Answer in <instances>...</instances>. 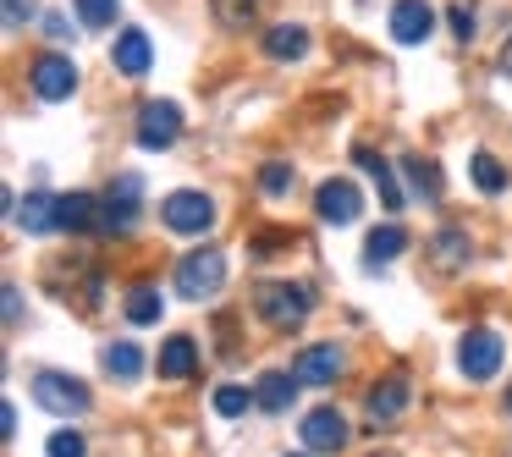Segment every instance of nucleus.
<instances>
[{"mask_svg":"<svg viewBox=\"0 0 512 457\" xmlns=\"http://www.w3.org/2000/svg\"><path fill=\"white\" fill-rule=\"evenodd\" d=\"M298 430H303V446H309V452H342L353 424L342 419V408H309Z\"/></svg>","mask_w":512,"mask_h":457,"instance_id":"1a4fd4ad","label":"nucleus"},{"mask_svg":"<svg viewBox=\"0 0 512 457\" xmlns=\"http://www.w3.org/2000/svg\"><path fill=\"white\" fill-rule=\"evenodd\" d=\"M501 72H507V78H512V39H507V45H501Z\"/></svg>","mask_w":512,"mask_h":457,"instance_id":"4c0bfd02","label":"nucleus"},{"mask_svg":"<svg viewBox=\"0 0 512 457\" xmlns=\"http://www.w3.org/2000/svg\"><path fill=\"white\" fill-rule=\"evenodd\" d=\"M34 17V0H6V34H23Z\"/></svg>","mask_w":512,"mask_h":457,"instance_id":"72a5a7b5","label":"nucleus"},{"mask_svg":"<svg viewBox=\"0 0 512 457\" xmlns=\"http://www.w3.org/2000/svg\"><path fill=\"white\" fill-rule=\"evenodd\" d=\"M408 375H386V380H375V386L364 391V413L375 419V430L380 424H397L402 413H408Z\"/></svg>","mask_w":512,"mask_h":457,"instance_id":"9b49d317","label":"nucleus"},{"mask_svg":"<svg viewBox=\"0 0 512 457\" xmlns=\"http://www.w3.org/2000/svg\"><path fill=\"white\" fill-rule=\"evenodd\" d=\"M182 138V111L171 100H149L138 111V149H171Z\"/></svg>","mask_w":512,"mask_h":457,"instance_id":"6e6552de","label":"nucleus"},{"mask_svg":"<svg viewBox=\"0 0 512 457\" xmlns=\"http://www.w3.org/2000/svg\"><path fill=\"white\" fill-rule=\"evenodd\" d=\"M0 435H17V408H12V402L0 408Z\"/></svg>","mask_w":512,"mask_h":457,"instance_id":"e433bc0d","label":"nucleus"},{"mask_svg":"<svg viewBox=\"0 0 512 457\" xmlns=\"http://www.w3.org/2000/svg\"><path fill=\"white\" fill-rule=\"evenodd\" d=\"M457 369H463V380H496V369H501V336L485 331V325L463 331V342H457Z\"/></svg>","mask_w":512,"mask_h":457,"instance_id":"423d86ee","label":"nucleus"},{"mask_svg":"<svg viewBox=\"0 0 512 457\" xmlns=\"http://www.w3.org/2000/svg\"><path fill=\"white\" fill-rule=\"evenodd\" d=\"M160 314H166V303H160L155 287H133V292H127V320H133V325H160Z\"/></svg>","mask_w":512,"mask_h":457,"instance_id":"393cba45","label":"nucleus"},{"mask_svg":"<svg viewBox=\"0 0 512 457\" xmlns=\"http://www.w3.org/2000/svg\"><path fill=\"white\" fill-rule=\"evenodd\" d=\"M507 408H512V391H507Z\"/></svg>","mask_w":512,"mask_h":457,"instance_id":"58836bf2","label":"nucleus"},{"mask_svg":"<svg viewBox=\"0 0 512 457\" xmlns=\"http://www.w3.org/2000/svg\"><path fill=\"white\" fill-rule=\"evenodd\" d=\"M160 221H166L171 232H182V237H199V232L215 226V199L210 193H193V188H177V193L160 199Z\"/></svg>","mask_w":512,"mask_h":457,"instance_id":"20e7f679","label":"nucleus"},{"mask_svg":"<svg viewBox=\"0 0 512 457\" xmlns=\"http://www.w3.org/2000/svg\"><path fill=\"white\" fill-rule=\"evenodd\" d=\"M402 177H408V188L419 193V199H441V166L435 160H424V155H408L402 160Z\"/></svg>","mask_w":512,"mask_h":457,"instance_id":"4be33fe9","label":"nucleus"},{"mask_svg":"<svg viewBox=\"0 0 512 457\" xmlns=\"http://www.w3.org/2000/svg\"><path fill=\"white\" fill-rule=\"evenodd\" d=\"M254 309L270 331H298L314 314V292L303 287V281H265V287L254 292Z\"/></svg>","mask_w":512,"mask_h":457,"instance_id":"f257e3e1","label":"nucleus"},{"mask_svg":"<svg viewBox=\"0 0 512 457\" xmlns=\"http://www.w3.org/2000/svg\"><path fill=\"white\" fill-rule=\"evenodd\" d=\"M287 457H292V452H287Z\"/></svg>","mask_w":512,"mask_h":457,"instance_id":"ea45409f","label":"nucleus"},{"mask_svg":"<svg viewBox=\"0 0 512 457\" xmlns=\"http://www.w3.org/2000/svg\"><path fill=\"white\" fill-rule=\"evenodd\" d=\"M34 402L45 413H56V419H78V413H89V386L72 375H61V369H39L34 375Z\"/></svg>","mask_w":512,"mask_h":457,"instance_id":"7ed1b4c3","label":"nucleus"},{"mask_svg":"<svg viewBox=\"0 0 512 457\" xmlns=\"http://www.w3.org/2000/svg\"><path fill=\"white\" fill-rule=\"evenodd\" d=\"M342 364H347V358H342V347H336V342H309L298 358H292V375H298L303 386H331V380L342 375Z\"/></svg>","mask_w":512,"mask_h":457,"instance_id":"f8f14e48","label":"nucleus"},{"mask_svg":"<svg viewBox=\"0 0 512 457\" xmlns=\"http://www.w3.org/2000/svg\"><path fill=\"white\" fill-rule=\"evenodd\" d=\"M265 56H270V61H298V56H309V28H298V23L265 28Z\"/></svg>","mask_w":512,"mask_h":457,"instance_id":"a211bd4d","label":"nucleus"},{"mask_svg":"<svg viewBox=\"0 0 512 457\" xmlns=\"http://www.w3.org/2000/svg\"><path fill=\"white\" fill-rule=\"evenodd\" d=\"M28 83H34V94L39 100H72L78 94V67H72L67 56H39L34 67H28Z\"/></svg>","mask_w":512,"mask_h":457,"instance_id":"9d476101","label":"nucleus"},{"mask_svg":"<svg viewBox=\"0 0 512 457\" xmlns=\"http://www.w3.org/2000/svg\"><path fill=\"white\" fill-rule=\"evenodd\" d=\"M111 61H116L122 78H149V67H155V45H149L144 28H122V34H116Z\"/></svg>","mask_w":512,"mask_h":457,"instance_id":"ddd939ff","label":"nucleus"},{"mask_svg":"<svg viewBox=\"0 0 512 457\" xmlns=\"http://www.w3.org/2000/svg\"><path fill=\"white\" fill-rule=\"evenodd\" d=\"M100 226V199L94 193H67L61 199V232H94Z\"/></svg>","mask_w":512,"mask_h":457,"instance_id":"412c9836","label":"nucleus"},{"mask_svg":"<svg viewBox=\"0 0 512 457\" xmlns=\"http://www.w3.org/2000/svg\"><path fill=\"white\" fill-rule=\"evenodd\" d=\"M402 248H408V232H402L397 221H391V226H375V232H369V243H364V265L380 270V265H391Z\"/></svg>","mask_w":512,"mask_h":457,"instance_id":"6ab92c4d","label":"nucleus"},{"mask_svg":"<svg viewBox=\"0 0 512 457\" xmlns=\"http://www.w3.org/2000/svg\"><path fill=\"white\" fill-rule=\"evenodd\" d=\"M144 182L127 171V177H116L111 188H105V199H100V226L105 232H133L138 226V215H144Z\"/></svg>","mask_w":512,"mask_h":457,"instance_id":"39448f33","label":"nucleus"},{"mask_svg":"<svg viewBox=\"0 0 512 457\" xmlns=\"http://www.w3.org/2000/svg\"><path fill=\"white\" fill-rule=\"evenodd\" d=\"M83 28H111L116 23V0H78Z\"/></svg>","mask_w":512,"mask_h":457,"instance_id":"c756f323","label":"nucleus"},{"mask_svg":"<svg viewBox=\"0 0 512 457\" xmlns=\"http://www.w3.org/2000/svg\"><path fill=\"white\" fill-rule=\"evenodd\" d=\"M105 369H111L116 380H138L144 375V353H138L133 342H111L105 347Z\"/></svg>","mask_w":512,"mask_h":457,"instance_id":"b1692460","label":"nucleus"},{"mask_svg":"<svg viewBox=\"0 0 512 457\" xmlns=\"http://www.w3.org/2000/svg\"><path fill=\"white\" fill-rule=\"evenodd\" d=\"M17 226H23L28 237H50L61 232V199L56 193H28V199H17Z\"/></svg>","mask_w":512,"mask_h":457,"instance_id":"2eb2a0df","label":"nucleus"},{"mask_svg":"<svg viewBox=\"0 0 512 457\" xmlns=\"http://www.w3.org/2000/svg\"><path fill=\"white\" fill-rule=\"evenodd\" d=\"M45 34H50V39H72V23H67L61 12H50V17H45Z\"/></svg>","mask_w":512,"mask_h":457,"instance_id":"f704fd0d","label":"nucleus"},{"mask_svg":"<svg viewBox=\"0 0 512 457\" xmlns=\"http://www.w3.org/2000/svg\"><path fill=\"white\" fill-rule=\"evenodd\" d=\"M45 452H50V457H83V452H89V441H83L78 430H56V435L45 441Z\"/></svg>","mask_w":512,"mask_h":457,"instance_id":"7c9ffc66","label":"nucleus"},{"mask_svg":"<svg viewBox=\"0 0 512 457\" xmlns=\"http://www.w3.org/2000/svg\"><path fill=\"white\" fill-rule=\"evenodd\" d=\"M259 188H265V193H287L292 188V166H287V160H270V166L259 171Z\"/></svg>","mask_w":512,"mask_h":457,"instance_id":"2f4dec72","label":"nucleus"},{"mask_svg":"<svg viewBox=\"0 0 512 457\" xmlns=\"http://www.w3.org/2000/svg\"><path fill=\"white\" fill-rule=\"evenodd\" d=\"M298 386H303V380L292 375V369H270V375H259L254 397H259V408H265V413H287L292 397H298Z\"/></svg>","mask_w":512,"mask_h":457,"instance_id":"f3484780","label":"nucleus"},{"mask_svg":"<svg viewBox=\"0 0 512 457\" xmlns=\"http://www.w3.org/2000/svg\"><path fill=\"white\" fill-rule=\"evenodd\" d=\"M210 12L221 28H248V17L259 12V0H210Z\"/></svg>","mask_w":512,"mask_h":457,"instance_id":"cd10ccee","label":"nucleus"},{"mask_svg":"<svg viewBox=\"0 0 512 457\" xmlns=\"http://www.w3.org/2000/svg\"><path fill=\"white\" fill-rule=\"evenodd\" d=\"M199 369V342L193 336H166L160 347V380H193Z\"/></svg>","mask_w":512,"mask_h":457,"instance_id":"dca6fc26","label":"nucleus"},{"mask_svg":"<svg viewBox=\"0 0 512 457\" xmlns=\"http://www.w3.org/2000/svg\"><path fill=\"white\" fill-rule=\"evenodd\" d=\"M17 320H23V292L6 287V325H17Z\"/></svg>","mask_w":512,"mask_h":457,"instance_id":"c9c22d12","label":"nucleus"},{"mask_svg":"<svg viewBox=\"0 0 512 457\" xmlns=\"http://www.w3.org/2000/svg\"><path fill=\"white\" fill-rule=\"evenodd\" d=\"M221 287H226V254L221 248H193V254H182V265H177V292L182 298L204 303Z\"/></svg>","mask_w":512,"mask_h":457,"instance_id":"f03ea898","label":"nucleus"},{"mask_svg":"<svg viewBox=\"0 0 512 457\" xmlns=\"http://www.w3.org/2000/svg\"><path fill=\"white\" fill-rule=\"evenodd\" d=\"M435 265H441V270L468 265V237L457 232V226H441V232H435Z\"/></svg>","mask_w":512,"mask_h":457,"instance_id":"5701e85b","label":"nucleus"},{"mask_svg":"<svg viewBox=\"0 0 512 457\" xmlns=\"http://www.w3.org/2000/svg\"><path fill=\"white\" fill-rule=\"evenodd\" d=\"M430 28H435L430 0H397V6H391V39H397V45H424Z\"/></svg>","mask_w":512,"mask_h":457,"instance_id":"4468645a","label":"nucleus"},{"mask_svg":"<svg viewBox=\"0 0 512 457\" xmlns=\"http://www.w3.org/2000/svg\"><path fill=\"white\" fill-rule=\"evenodd\" d=\"M314 215H320L325 226H353L358 215H364V193H358V182H347V177L320 182V193H314Z\"/></svg>","mask_w":512,"mask_h":457,"instance_id":"0eeeda50","label":"nucleus"},{"mask_svg":"<svg viewBox=\"0 0 512 457\" xmlns=\"http://www.w3.org/2000/svg\"><path fill=\"white\" fill-rule=\"evenodd\" d=\"M248 408H259V397L248 386H221L215 391V413H221V419H243Z\"/></svg>","mask_w":512,"mask_h":457,"instance_id":"bb28decb","label":"nucleus"},{"mask_svg":"<svg viewBox=\"0 0 512 457\" xmlns=\"http://www.w3.org/2000/svg\"><path fill=\"white\" fill-rule=\"evenodd\" d=\"M474 188L479 193H501L507 188V166L496 155H474Z\"/></svg>","mask_w":512,"mask_h":457,"instance_id":"c85d7f7f","label":"nucleus"},{"mask_svg":"<svg viewBox=\"0 0 512 457\" xmlns=\"http://www.w3.org/2000/svg\"><path fill=\"white\" fill-rule=\"evenodd\" d=\"M292 243H298V232H292V226H265V232H254V237H248V248H254L259 259H270V254H287Z\"/></svg>","mask_w":512,"mask_h":457,"instance_id":"a878e982","label":"nucleus"},{"mask_svg":"<svg viewBox=\"0 0 512 457\" xmlns=\"http://www.w3.org/2000/svg\"><path fill=\"white\" fill-rule=\"evenodd\" d=\"M353 160L369 171V177H375V188H380V204H386V210H402V188H397V177H391V166H386V160H380L375 149H364V144L353 149Z\"/></svg>","mask_w":512,"mask_h":457,"instance_id":"aec40b11","label":"nucleus"},{"mask_svg":"<svg viewBox=\"0 0 512 457\" xmlns=\"http://www.w3.org/2000/svg\"><path fill=\"white\" fill-rule=\"evenodd\" d=\"M446 23H452V34L463 39V45L479 34V28H474V23H479V17H474V6H452V12H446Z\"/></svg>","mask_w":512,"mask_h":457,"instance_id":"473e14b6","label":"nucleus"}]
</instances>
